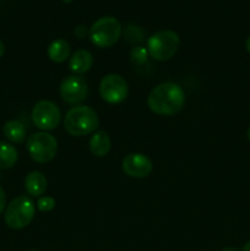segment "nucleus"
Here are the masks:
<instances>
[{
    "label": "nucleus",
    "instance_id": "nucleus-1",
    "mask_svg": "<svg viewBox=\"0 0 250 251\" xmlns=\"http://www.w3.org/2000/svg\"><path fill=\"white\" fill-rule=\"evenodd\" d=\"M185 103L184 90L174 82H163L152 88L147 97V105L158 115H174L180 112Z\"/></svg>",
    "mask_w": 250,
    "mask_h": 251
},
{
    "label": "nucleus",
    "instance_id": "nucleus-2",
    "mask_svg": "<svg viewBox=\"0 0 250 251\" xmlns=\"http://www.w3.org/2000/svg\"><path fill=\"white\" fill-rule=\"evenodd\" d=\"M98 115L87 105H76L68 110L64 119L65 130L71 136H86L98 127Z\"/></svg>",
    "mask_w": 250,
    "mask_h": 251
},
{
    "label": "nucleus",
    "instance_id": "nucleus-3",
    "mask_svg": "<svg viewBox=\"0 0 250 251\" xmlns=\"http://www.w3.org/2000/svg\"><path fill=\"white\" fill-rule=\"evenodd\" d=\"M122 32V25L115 17L104 16L93 22L88 29V36L98 48H109L119 41Z\"/></svg>",
    "mask_w": 250,
    "mask_h": 251
},
{
    "label": "nucleus",
    "instance_id": "nucleus-4",
    "mask_svg": "<svg viewBox=\"0 0 250 251\" xmlns=\"http://www.w3.org/2000/svg\"><path fill=\"white\" fill-rule=\"evenodd\" d=\"M180 46L178 33L171 29H162L152 34L147 41V51L157 61H167L173 58Z\"/></svg>",
    "mask_w": 250,
    "mask_h": 251
},
{
    "label": "nucleus",
    "instance_id": "nucleus-5",
    "mask_svg": "<svg viewBox=\"0 0 250 251\" xmlns=\"http://www.w3.org/2000/svg\"><path fill=\"white\" fill-rule=\"evenodd\" d=\"M36 212L33 201L22 195L14 199L7 205L4 212V220L7 227L12 229H22L32 222Z\"/></svg>",
    "mask_w": 250,
    "mask_h": 251
},
{
    "label": "nucleus",
    "instance_id": "nucleus-6",
    "mask_svg": "<svg viewBox=\"0 0 250 251\" xmlns=\"http://www.w3.org/2000/svg\"><path fill=\"white\" fill-rule=\"evenodd\" d=\"M27 151L33 161L48 163L58 152V142L53 135L47 131L34 132L27 139Z\"/></svg>",
    "mask_w": 250,
    "mask_h": 251
},
{
    "label": "nucleus",
    "instance_id": "nucleus-7",
    "mask_svg": "<svg viewBox=\"0 0 250 251\" xmlns=\"http://www.w3.org/2000/svg\"><path fill=\"white\" fill-rule=\"evenodd\" d=\"M32 120L42 131L53 130L60 123V110L51 100H39L32 109Z\"/></svg>",
    "mask_w": 250,
    "mask_h": 251
},
{
    "label": "nucleus",
    "instance_id": "nucleus-8",
    "mask_svg": "<svg viewBox=\"0 0 250 251\" xmlns=\"http://www.w3.org/2000/svg\"><path fill=\"white\" fill-rule=\"evenodd\" d=\"M100 95L110 104L122 103L127 96V82L118 74H109L100 83Z\"/></svg>",
    "mask_w": 250,
    "mask_h": 251
},
{
    "label": "nucleus",
    "instance_id": "nucleus-9",
    "mask_svg": "<svg viewBox=\"0 0 250 251\" xmlns=\"http://www.w3.org/2000/svg\"><path fill=\"white\" fill-rule=\"evenodd\" d=\"M88 93L87 83L81 76L71 75L64 78L60 83V96L69 104H78Z\"/></svg>",
    "mask_w": 250,
    "mask_h": 251
},
{
    "label": "nucleus",
    "instance_id": "nucleus-10",
    "mask_svg": "<svg viewBox=\"0 0 250 251\" xmlns=\"http://www.w3.org/2000/svg\"><path fill=\"white\" fill-rule=\"evenodd\" d=\"M122 168L131 178H146L152 172V161L142 153H129L122 162Z\"/></svg>",
    "mask_w": 250,
    "mask_h": 251
},
{
    "label": "nucleus",
    "instance_id": "nucleus-11",
    "mask_svg": "<svg viewBox=\"0 0 250 251\" xmlns=\"http://www.w3.org/2000/svg\"><path fill=\"white\" fill-rule=\"evenodd\" d=\"M93 56L86 49H78L71 55L69 60V68L74 74H85L92 68Z\"/></svg>",
    "mask_w": 250,
    "mask_h": 251
},
{
    "label": "nucleus",
    "instance_id": "nucleus-12",
    "mask_svg": "<svg viewBox=\"0 0 250 251\" xmlns=\"http://www.w3.org/2000/svg\"><path fill=\"white\" fill-rule=\"evenodd\" d=\"M47 185H48V181L42 172L33 171L27 174L25 178V188H26L27 193L34 198H39L43 195L44 191L47 190Z\"/></svg>",
    "mask_w": 250,
    "mask_h": 251
},
{
    "label": "nucleus",
    "instance_id": "nucleus-13",
    "mask_svg": "<svg viewBox=\"0 0 250 251\" xmlns=\"http://www.w3.org/2000/svg\"><path fill=\"white\" fill-rule=\"evenodd\" d=\"M110 146H112V142H110L109 136L107 132L102 131V130L96 131L88 142L91 153L96 157L107 156L110 151Z\"/></svg>",
    "mask_w": 250,
    "mask_h": 251
},
{
    "label": "nucleus",
    "instance_id": "nucleus-14",
    "mask_svg": "<svg viewBox=\"0 0 250 251\" xmlns=\"http://www.w3.org/2000/svg\"><path fill=\"white\" fill-rule=\"evenodd\" d=\"M70 44L65 39H55L48 47V56L54 63H64L70 56Z\"/></svg>",
    "mask_w": 250,
    "mask_h": 251
},
{
    "label": "nucleus",
    "instance_id": "nucleus-15",
    "mask_svg": "<svg viewBox=\"0 0 250 251\" xmlns=\"http://www.w3.org/2000/svg\"><path fill=\"white\" fill-rule=\"evenodd\" d=\"M2 132L9 141L22 144L26 139V127L19 120H9L2 126Z\"/></svg>",
    "mask_w": 250,
    "mask_h": 251
},
{
    "label": "nucleus",
    "instance_id": "nucleus-16",
    "mask_svg": "<svg viewBox=\"0 0 250 251\" xmlns=\"http://www.w3.org/2000/svg\"><path fill=\"white\" fill-rule=\"evenodd\" d=\"M19 153L14 146L0 141V169H10L16 164Z\"/></svg>",
    "mask_w": 250,
    "mask_h": 251
},
{
    "label": "nucleus",
    "instance_id": "nucleus-17",
    "mask_svg": "<svg viewBox=\"0 0 250 251\" xmlns=\"http://www.w3.org/2000/svg\"><path fill=\"white\" fill-rule=\"evenodd\" d=\"M147 56H149V51H147V48H144V47H135L130 51V60L134 65L145 64L147 60Z\"/></svg>",
    "mask_w": 250,
    "mask_h": 251
},
{
    "label": "nucleus",
    "instance_id": "nucleus-18",
    "mask_svg": "<svg viewBox=\"0 0 250 251\" xmlns=\"http://www.w3.org/2000/svg\"><path fill=\"white\" fill-rule=\"evenodd\" d=\"M125 38L129 42H141L142 41V31L140 27L135 26V25H127L124 32Z\"/></svg>",
    "mask_w": 250,
    "mask_h": 251
},
{
    "label": "nucleus",
    "instance_id": "nucleus-19",
    "mask_svg": "<svg viewBox=\"0 0 250 251\" xmlns=\"http://www.w3.org/2000/svg\"><path fill=\"white\" fill-rule=\"evenodd\" d=\"M37 207L42 212H49L55 207V200L50 196H41L37 201Z\"/></svg>",
    "mask_w": 250,
    "mask_h": 251
},
{
    "label": "nucleus",
    "instance_id": "nucleus-20",
    "mask_svg": "<svg viewBox=\"0 0 250 251\" xmlns=\"http://www.w3.org/2000/svg\"><path fill=\"white\" fill-rule=\"evenodd\" d=\"M74 33H75V36L77 37V38L83 39L88 33L87 27H86L85 25H78V26L75 28V31H74Z\"/></svg>",
    "mask_w": 250,
    "mask_h": 251
},
{
    "label": "nucleus",
    "instance_id": "nucleus-21",
    "mask_svg": "<svg viewBox=\"0 0 250 251\" xmlns=\"http://www.w3.org/2000/svg\"><path fill=\"white\" fill-rule=\"evenodd\" d=\"M5 208H6V195H5L2 186L0 185V215L4 212Z\"/></svg>",
    "mask_w": 250,
    "mask_h": 251
},
{
    "label": "nucleus",
    "instance_id": "nucleus-22",
    "mask_svg": "<svg viewBox=\"0 0 250 251\" xmlns=\"http://www.w3.org/2000/svg\"><path fill=\"white\" fill-rule=\"evenodd\" d=\"M221 251H242V250H239L238 248H235V247H227V248H223Z\"/></svg>",
    "mask_w": 250,
    "mask_h": 251
},
{
    "label": "nucleus",
    "instance_id": "nucleus-23",
    "mask_svg": "<svg viewBox=\"0 0 250 251\" xmlns=\"http://www.w3.org/2000/svg\"><path fill=\"white\" fill-rule=\"evenodd\" d=\"M4 53H5V46H4V43H2V42L0 41V58H1V56L4 55Z\"/></svg>",
    "mask_w": 250,
    "mask_h": 251
},
{
    "label": "nucleus",
    "instance_id": "nucleus-24",
    "mask_svg": "<svg viewBox=\"0 0 250 251\" xmlns=\"http://www.w3.org/2000/svg\"><path fill=\"white\" fill-rule=\"evenodd\" d=\"M245 48H247V51L250 54V36L248 37L247 42H245Z\"/></svg>",
    "mask_w": 250,
    "mask_h": 251
},
{
    "label": "nucleus",
    "instance_id": "nucleus-25",
    "mask_svg": "<svg viewBox=\"0 0 250 251\" xmlns=\"http://www.w3.org/2000/svg\"><path fill=\"white\" fill-rule=\"evenodd\" d=\"M242 251H250V240L244 245V248H243Z\"/></svg>",
    "mask_w": 250,
    "mask_h": 251
},
{
    "label": "nucleus",
    "instance_id": "nucleus-26",
    "mask_svg": "<svg viewBox=\"0 0 250 251\" xmlns=\"http://www.w3.org/2000/svg\"><path fill=\"white\" fill-rule=\"evenodd\" d=\"M247 136H248V140L250 141V126H249V129H248V131H247Z\"/></svg>",
    "mask_w": 250,
    "mask_h": 251
},
{
    "label": "nucleus",
    "instance_id": "nucleus-27",
    "mask_svg": "<svg viewBox=\"0 0 250 251\" xmlns=\"http://www.w3.org/2000/svg\"><path fill=\"white\" fill-rule=\"evenodd\" d=\"M61 1L65 2V4H69V2H71V1H73V0H61Z\"/></svg>",
    "mask_w": 250,
    "mask_h": 251
}]
</instances>
